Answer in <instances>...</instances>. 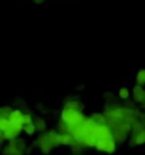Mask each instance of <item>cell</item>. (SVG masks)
Masks as SVG:
<instances>
[{
	"label": "cell",
	"mask_w": 145,
	"mask_h": 155,
	"mask_svg": "<svg viewBox=\"0 0 145 155\" xmlns=\"http://www.w3.org/2000/svg\"><path fill=\"white\" fill-rule=\"evenodd\" d=\"M88 117H85L84 111H77V110H71V108L63 107L60 114V121L63 124H66L67 132H71L73 130L78 128L80 125H83Z\"/></svg>",
	"instance_id": "1"
},
{
	"label": "cell",
	"mask_w": 145,
	"mask_h": 155,
	"mask_svg": "<svg viewBox=\"0 0 145 155\" xmlns=\"http://www.w3.org/2000/svg\"><path fill=\"white\" fill-rule=\"evenodd\" d=\"M108 128L111 131L115 142H125L128 140V135L131 134V125L130 122L121 121V122H107Z\"/></svg>",
	"instance_id": "2"
},
{
	"label": "cell",
	"mask_w": 145,
	"mask_h": 155,
	"mask_svg": "<svg viewBox=\"0 0 145 155\" xmlns=\"http://www.w3.org/2000/svg\"><path fill=\"white\" fill-rule=\"evenodd\" d=\"M26 151H27L26 142H24L21 138H17V140L9 141L7 145L3 147L2 154L3 155H24L26 154Z\"/></svg>",
	"instance_id": "3"
},
{
	"label": "cell",
	"mask_w": 145,
	"mask_h": 155,
	"mask_svg": "<svg viewBox=\"0 0 145 155\" xmlns=\"http://www.w3.org/2000/svg\"><path fill=\"white\" fill-rule=\"evenodd\" d=\"M100 152H105V154H114L117 150V142L114 138H105V140H100L97 145L94 147Z\"/></svg>",
	"instance_id": "4"
},
{
	"label": "cell",
	"mask_w": 145,
	"mask_h": 155,
	"mask_svg": "<svg viewBox=\"0 0 145 155\" xmlns=\"http://www.w3.org/2000/svg\"><path fill=\"white\" fill-rule=\"evenodd\" d=\"M36 147H38V150L41 151L43 154H48L50 151L54 148L51 144V141H50V138H48V134L46 132H43V134H40V137L37 138V141H36V144H34Z\"/></svg>",
	"instance_id": "5"
},
{
	"label": "cell",
	"mask_w": 145,
	"mask_h": 155,
	"mask_svg": "<svg viewBox=\"0 0 145 155\" xmlns=\"http://www.w3.org/2000/svg\"><path fill=\"white\" fill-rule=\"evenodd\" d=\"M131 98L135 104H138L141 108L145 105V87L141 85H134L131 88Z\"/></svg>",
	"instance_id": "6"
},
{
	"label": "cell",
	"mask_w": 145,
	"mask_h": 155,
	"mask_svg": "<svg viewBox=\"0 0 145 155\" xmlns=\"http://www.w3.org/2000/svg\"><path fill=\"white\" fill-rule=\"evenodd\" d=\"M23 114L20 108H14L9 115V124L14 127H23Z\"/></svg>",
	"instance_id": "7"
},
{
	"label": "cell",
	"mask_w": 145,
	"mask_h": 155,
	"mask_svg": "<svg viewBox=\"0 0 145 155\" xmlns=\"http://www.w3.org/2000/svg\"><path fill=\"white\" fill-rule=\"evenodd\" d=\"M145 144V130H142L138 134H131L130 138V147H137V145H144Z\"/></svg>",
	"instance_id": "8"
},
{
	"label": "cell",
	"mask_w": 145,
	"mask_h": 155,
	"mask_svg": "<svg viewBox=\"0 0 145 155\" xmlns=\"http://www.w3.org/2000/svg\"><path fill=\"white\" fill-rule=\"evenodd\" d=\"M64 107L71 108V110H77V111H84V104L81 103L78 98H67L64 101Z\"/></svg>",
	"instance_id": "9"
},
{
	"label": "cell",
	"mask_w": 145,
	"mask_h": 155,
	"mask_svg": "<svg viewBox=\"0 0 145 155\" xmlns=\"http://www.w3.org/2000/svg\"><path fill=\"white\" fill-rule=\"evenodd\" d=\"M33 122H34V127L38 132H46L47 131V124L46 120L41 117V115H33Z\"/></svg>",
	"instance_id": "10"
},
{
	"label": "cell",
	"mask_w": 145,
	"mask_h": 155,
	"mask_svg": "<svg viewBox=\"0 0 145 155\" xmlns=\"http://www.w3.org/2000/svg\"><path fill=\"white\" fill-rule=\"evenodd\" d=\"M88 120L94 122V124H97V125H107V117L104 115V113H93L90 114Z\"/></svg>",
	"instance_id": "11"
},
{
	"label": "cell",
	"mask_w": 145,
	"mask_h": 155,
	"mask_svg": "<svg viewBox=\"0 0 145 155\" xmlns=\"http://www.w3.org/2000/svg\"><path fill=\"white\" fill-rule=\"evenodd\" d=\"M104 101H105V107H115V105H118L120 98L115 94L107 91V93H104Z\"/></svg>",
	"instance_id": "12"
},
{
	"label": "cell",
	"mask_w": 145,
	"mask_h": 155,
	"mask_svg": "<svg viewBox=\"0 0 145 155\" xmlns=\"http://www.w3.org/2000/svg\"><path fill=\"white\" fill-rule=\"evenodd\" d=\"M117 97L121 101H127V100L131 98V88H128V87H120L117 91Z\"/></svg>",
	"instance_id": "13"
},
{
	"label": "cell",
	"mask_w": 145,
	"mask_h": 155,
	"mask_svg": "<svg viewBox=\"0 0 145 155\" xmlns=\"http://www.w3.org/2000/svg\"><path fill=\"white\" fill-rule=\"evenodd\" d=\"M135 84L137 85H141V87H145V67L140 68L137 71L135 74Z\"/></svg>",
	"instance_id": "14"
},
{
	"label": "cell",
	"mask_w": 145,
	"mask_h": 155,
	"mask_svg": "<svg viewBox=\"0 0 145 155\" xmlns=\"http://www.w3.org/2000/svg\"><path fill=\"white\" fill-rule=\"evenodd\" d=\"M37 131L36 130V127H34V122H26L23 125V132H26L27 135H34V132Z\"/></svg>",
	"instance_id": "15"
},
{
	"label": "cell",
	"mask_w": 145,
	"mask_h": 155,
	"mask_svg": "<svg viewBox=\"0 0 145 155\" xmlns=\"http://www.w3.org/2000/svg\"><path fill=\"white\" fill-rule=\"evenodd\" d=\"M7 127H9V118H2L0 117V135L7 130Z\"/></svg>",
	"instance_id": "16"
},
{
	"label": "cell",
	"mask_w": 145,
	"mask_h": 155,
	"mask_svg": "<svg viewBox=\"0 0 145 155\" xmlns=\"http://www.w3.org/2000/svg\"><path fill=\"white\" fill-rule=\"evenodd\" d=\"M84 147L83 145H78V144H75L74 147H71V152H73V155H81L83 152H84Z\"/></svg>",
	"instance_id": "17"
},
{
	"label": "cell",
	"mask_w": 145,
	"mask_h": 155,
	"mask_svg": "<svg viewBox=\"0 0 145 155\" xmlns=\"http://www.w3.org/2000/svg\"><path fill=\"white\" fill-rule=\"evenodd\" d=\"M13 111V108H10V107H2L0 108V117L2 118H9L10 113Z\"/></svg>",
	"instance_id": "18"
},
{
	"label": "cell",
	"mask_w": 145,
	"mask_h": 155,
	"mask_svg": "<svg viewBox=\"0 0 145 155\" xmlns=\"http://www.w3.org/2000/svg\"><path fill=\"white\" fill-rule=\"evenodd\" d=\"M31 2H33L34 5H43V3H44L46 0H31Z\"/></svg>",
	"instance_id": "19"
},
{
	"label": "cell",
	"mask_w": 145,
	"mask_h": 155,
	"mask_svg": "<svg viewBox=\"0 0 145 155\" xmlns=\"http://www.w3.org/2000/svg\"><path fill=\"white\" fill-rule=\"evenodd\" d=\"M142 110H145V105H144V107H142Z\"/></svg>",
	"instance_id": "20"
},
{
	"label": "cell",
	"mask_w": 145,
	"mask_h": 155,
	"mask_svg": "<svg viewBox=\"0 0 145 155\" xmlns=\"http://www.w3.org/2000/svg\"><path fill=\"white\" fill-rule=\"evenodd\" d=\"M0 108H2V107H0Z\"/></svg>",
	"instance_id": "21"
}]
</instances>
